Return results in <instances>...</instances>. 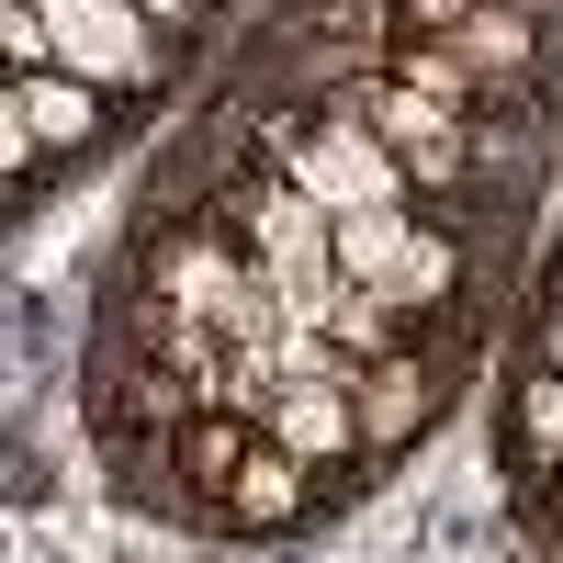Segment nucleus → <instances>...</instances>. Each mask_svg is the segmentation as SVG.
Here are the masks:
<instances>
[{"mask_svg": "<svg viewBox=\"0 0 563 563\" xmlns=\"http://www.w3.org/2000/svg\"><path fill=\"white\" fill-rule=\"evenodd\" d=\"M316 339H327V350H350V361H395V350L417 339V316H406L395 294H372V282L339 271V294L316 305Z\"/></svg>", "mask_w": 563, "mask_h": 563, "instance_id": "6e6552de", "label": "nucleus"}, {"mask_svg": "<svg viewBox=\"0 0 563 563\" xmlns=\"http://www.w3.org/2000/svg\"><path fill=\"white\" fill-rule=\"evenodd\" d=\"M271 282H339V214L316 192H294L282 169H225V192L203 203Z\"/></svg>", "mask_w": 563, "mask_h": 563, "instance_id": "f03ea898", "label": "nucleus"}, {"mask_svg": "<svg viewBox=\"0 0 563 563\" xmlns=\"http://www.w3.org/2000/svg\"><path fill=\"white\" fill-rule=\"evenodd\" d=\"M305 507H327V485L305 474L294 451H271V440H260V451L238 462V485H225V530H294Z\"/></svg>", "mask_w": 563, "mask_h": 563, "instance_id": "0eeeda50", "label": "nucleus"}, {"mask_svg": "<svg viewBox=\"0 0 563 563\" xmlns=\"http://www.w3.org/2000/svg\"><path fill=\"white\" fill-rule=\"evenodd\" d=\"M12 102H23V124L45 135V158L102 147V124H113V90L79 79V68H34V79H12Z\"/></svg>", "mask_w": 563, "mask_h": 563, "instance_id": "423d86ee", "label": "nucleus"}, {"mask_svg": "<svg viewBox=\"0 0 563 563\" xmlns=\"http://www.w3.org/2000/svg\"><path fill=\"white\" fill-rule=\"evenodd\" d=\"M339 271L372 282V294H395L406 316H451L462 294H474V249H462V225H440L429 203L339 214Z\"/></svg>", "mask_w": 563, "mask_h": 563, "instance_id": "f257e3e1", "label": "nucleus"}, {"mask_svg": "<svg viewBox=\"0 0 563 563\" xmlns=\"http://www.w3.org/2000/svg\"><path fill=\"white\" fill-rule=\"evenodd\" d=\"M429 45H451L485 90H530L541 57H552V12H530V0H474V12H462L451 34H429Z\"/></svg>", "mask_w": 563, "mask_h": 563, "instance_id": "39448f33", "label": "nucleus"}, {"mask_svg": "<svg viewBox=\"0 0 563 563\" xmlns=\"http://www.w3.org/2000/svg\"><path fill=\"white\" fill-rule=\"evenodd\" d=\"M530 361L563 372V271H552V294H541V339H530Z\"/></svg>", "mask_w": 563, "mask_h": 563, "instance_id": "9d476101", "label": "nucleus"}, {"mask_svg": "<svg viewBox=\"0 0 563 563\" xmlns=\"http://www.w3.org/2000/svg\"><path fill=\"white\" fill-rule=\"evenodd\" d=\"M147 12H158V23H169V34H180V23H192V12H203V0H147Z\"/></svg>", "mask_w": 563, "mask_h": 563, "instance_id": "9b49d317", "label": "nucleus"}, {"mask_svg": "<svg viewBox=\"0 0 563 563\" xmlns=\"http://www.w3.org/2000/svg\"><path fill=\"white\" fill-rule=\"evenodd\" d=\"M451 384H462V372H451V361H417V350H395V361H350V406H361V451H372V474H384V462L451 406Z\"/></svg>", "mask_w": 563, "mask_h": 563, "instance_id": "20e7f679", "label": "nucleus"}, {"mask_svg": "<svg viewBox=\"0 0 563 563\" xmlns=\"http://www.w3.org/2000/svg\"><path fill=\"white\" fill-rule=\"evenodd\" d=\"M45 23H57V68L102 79L113 102L169 79V23L147 12V0H45Z\"/></svg>", "mask_w": 563, "mask_h": 563, "instance_id": "7ed1b4c3", "label": "nucleus"}, {"mask_svg": "<svg viewBox=\"0 0 563 563\" xmlns=\"http://www.w3.org/2000/svg\"><path fill=\"white\" fill-rule=\"evenodd\" d=\"M507 417H519V451L563 485V372H552V361H530V372H519V406H507Z\"/></svg>", "mask_w": 563, "mask_h": 563, "instance_id": "1a4fd4ad", "label": "nucleus"}]
</instances>
